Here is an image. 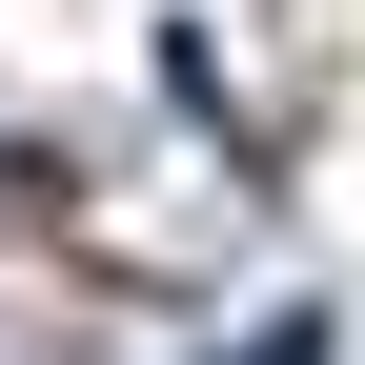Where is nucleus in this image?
<instances>
[{
  "instance_id": "nucleus-1",
  "label": "nucleus",
  "mask_w": 365,
  "mask_h": 365,
  "mask_svg": "<svg viewBox=\"0 0 365 365\" xmlns=\"http://www.w3.org/2000/svg\"><path fill=\"white\" fill-rule=\"evenodd\" d=\"M244 365H325V325H264V345H244Z\"/></svg>"
}]
</instances>
